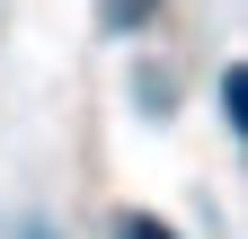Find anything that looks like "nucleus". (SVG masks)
Wrapping results in <instances>:
<instances>
[{"mask_svg": "<svg viewBox=\"0 0 248 239\" xmlns=\"http://www.w3.org/2000/svg\"><path fill=\"white\" fill-rule=\"evenodd\" d=\"M151 9H160V0H98V18H107V27H115V36H124V27H142V18H151Z\"/></svg>", "mask_w": 248, "mask_h": 239, "instance_id": "nucleus-1", "label": "nucleus"}, {"mask_svg": "<svg viewBox=\"0 0 248 239\" xmlns=\"http://www.w3.org/2000/svg\"><path fill=\"white\" fill-rule=\"evenodd\" d=\"M115 239H177V230H169V222H142V213H133V222H124Z\"/></svg>", "mask_w": 248, "mask_h": 239, "instance_id": "nucleus-2", "label": "nucleus"}]
</instances>
